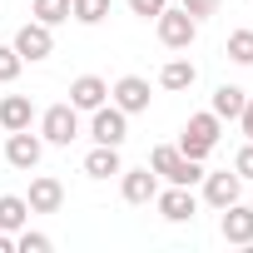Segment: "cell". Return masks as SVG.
Instances as JSON below:
<instances>
[{
	"instance_id": "obj_15",
	"label": "cell",
	"mask_w": 253,
	"mask_h": 253,
	"mask_svg": "<svg viewBox=\"0 0 253 253\" xmlns=\"http://www.w3.org/2000/svg\"><path fill=\"white\" fill-rule=\"evenodd\" d=\"M30 119H35V104H30V94H5L0 99V129H30Z\"/></svg>"
},
{
	"instance_id": "obj_25",
	"label": "cell",
	"mask_w": 253,
	"mask_h": 253,
	"mask_svg": "<svg viewBox=\"0 0 253 253\" xmlns=\"http://www.w3.org/2000/svg\"><path fill=\"white\" fill-rule=\"evenodd\" d=\"M233 174H238V179H253V139L233 154Z\"/></svg>"
},
{
	"instance_id": "obj_27",
	"label": "cell",
	"mask_w": 253,
	"mask_h": 253,
	"mask_svg": "<svg viewBox=\"0 0 253 253\" xmlns=\"http://www.w3.org/2000/svg\"><path fill=\"white\" fill-rule=\"evenodd\" d=\"M164 5H169V0H129V10H134V15H144V20H154Z\"/></svg>"
},
{
	"instance_id": "obj_28",
	"label": "cell",
	"mask_w": 253,
	"mask_h": 253,
	"mask_svg": "<svg viewBox=\"0 0 253 253\" xmlns=\"http://www.w3.org/2000/svg\"><path fill=\"white\" fill-rule=\"evenodd\" d=\"M238 124H243V134H248V139H253V99H248V104H243V114H238Z\"/></svg>"
},
{
	"instance_id": "obj_1",
	"label": "cell",
	"mask_w": 253,
	"mask_h": 253,
	"mask_svg": "<svg viewBox=\"0 0 253 253\" xmlns=\"http://www.w3.org/2000/svg\"><path fill=\"white\" fill-rule=\"evenodd\" d=\"M149 169H154L164 184H184V189H194V184L204 179V159H189L179 144H159V149L149 154Z\"/></svg>"
},
{
	"instance_id": "obj_11",
	"label": "cell",
	"mask_w": 253,
	"mask_h": 253,
	"mask_svg": "<svg viewBox=\"0 0 253 253\" xmlns=\"http://www.w3.org/2000/svg\"><path fill=\"white\" fill-rule=\"evenodd\" d=\"M199 184H204V199H209L213 209H228V204H238V194H243V179H238L233 169H223V174H204Z\"/></svg>"
},
{
	"instance_id": "obj_7",
	"label": "cell",
	"mask_w": 253,
	"mask_h": 253,
	"mask_svg": "<svg viewBox=\"0 0 253 253\" xmlns=\"http://www.w3.org/2000/svg\"><path fill=\"white\" fill-rule=\"evenodd\" d=\"M40 154H45V139H40V134H30V129H10V134H5V159H10V169H35Z\"/></svg>"
},
{
	"instance_id": "obj_13",
	"label": "cell",
	"mask_w": 253,
	"mask_h": 253,
	"mask_svg": "<svg viewBox=\"0 0 253 253\" xmlns=\"http://www.w3.org/2000/svg\"><path fill=\"white\" fill-rule=\"evenodd\" d=\"M218 233L228 238V243H253V209H243V204H228L223 209V218H218Z\"/></svg>"
},
{
	"instance_id": "obj_3",
	"label": "cell",
	"mask_w": 253,
	"mask_h": 253,
	"mask_svg": "<svg viewBox=\"0 0 253 253\" xmlns=\"http://www.w3.org/2000/svg\"><path fill=\"white\" fill-rule=\"evenodd\" d=\"M154 30H159V45H169V50H189L194 45V35H199V20L179 5H164L159 15H154Z\"/></svg>"
},
{
	"instance_id": "obj_18",
	"label": "cell",
	"mask_w": 253,
	"mask_h": 253,
	"mask_svg": "<svg viewBox=\"0 0 253 253\" xmlns=\"http://www.w3.org/2000/svg\"><path fill=\"white\" fill-rule=\"evenodd\" d=\"M243 104H248V94H243L238 84H218V89H213V114H218V119H238Z\"/></svg>"
},
{
	"instance_id": "obj_9",
	"label": "cell",
	"mask_w": 253,
	"mask_h": 253,
	"mask_svg": "<svg viewBox=\"0 0 253 253\" xmlns=\"http://www.w3.org/2000/svg\"><path fill=\"white\" fill-rule=\"evenodd\" d=\"M119 194H124V204H154V194H159V174L144 164V169H119Z\"/></svg>"
},
{
	"instance_id": "obj_10",
	"label": "cell",
	"mask_w": 253,
	"mask_h": 253,
	"mask_svg": "<svg viewBox=\"0 0 253 253\" xmlns=\"http://www.w3.org/2000/svg\"><path fill=\"white\" fill-rule=\"evenodd\" d=\"M114 104L124 109V114H144L149 109V80L144 75H124V80H114Z\"/></svg>"
},
{
	"instance_id": "obj_22",
	"label": "cell",
	"mask_w": 253,
	"mask_h": 253,
	"mask_svg": "<svg viewBox=\"0 0 253 253\" xmlns=\"http://www.w3.org/2000/svg\"><path fill=\"white\" fill-rule=\"evenodd\" d=\"M223 50H228V60H233V65H253V30H233Z\"/></svg>"
},
{
	"instance_id": "obj_12",
	"label": "cell",
	"mask_w": 253,
	"mask_h": 253,
	"mask_svg": "<svg viewBox=\"0 0 253 253\" xmlns=\"http://www.w3.org/2000/svg\"><path fill=\"white\" fill-rule=\"evenodd\" d=\"M25 204H30V213H60V204H65V184L50 179V174H40V179H30Z\"/></svg>"
},
{
	"instance_id": "obj_2",
	"label": "cell",
	"mask_w": 253,
	"mask_h": 253,
	"mask_svg": "<svg viewBox=\"0 0 253 253\" xmlns=\"http://www.w3.org/2000/svg\"><path fill=\"white\" fill-rule=\"evenodd\" d=\"M218 129H223V119H218L213 109H204V114H189L184 134H179V149H184L189 159H209V154H213V144H218Z\"/></svg>"
},
{
	"instance_id": "obj_8",
	"label": "cell",
	"mask_w": 253,
	"mask_h": 253,
	"mask_svg": "<svg viewBox=\"0 0 253 253\" xmlns=\"http://www.w3.org/2000/svg\"><path fill=\"white\" fill-rule=\"evenodd\" d=\"M154 204H159V213H164L169 223H189V218L199 213V199H194V189H184V184L159 189V194H154Z\"/></svg>"
},
{
	"instance_id": "obj_26",
	"label": "cell",
	"mask_w": 253,
	"mask_h": 253,
	"mask_svg": "<svg viewBox=\"0 0 253 253\" xmlns=\"http://www.w3.org/2000/svg\"><path fill=\"white\" fill-rule=\"evenodd\" d=\"M184 10L194 20H209V15H218V0H184Z\"/></svg>"
},
{
	"instance_id": "obj_20",
	"label": "cell",
	"mask_w": 253,
	"mask_h": 253,
	"mask_svg": "<svg viewBox=\"0 0 253 253\" xmlns=\"http://www.w3.org/2000/svg\"><path fill=\"white\" fill-rule=\"evenodd\" d=\"M109 15V0H70V20H80V25H99Z\"/></svg>"
},
{
	"instance_id": "obj_21",
	"label": "cell",
	"mask_w": 253,
	"mask_h": 253,
	"mask_svg": "<svg viewBox=\"0 0 253 253\" xmlns=\"http://www.w3.org/2000/svg\"><path fill=\"white\" fill-rule=\"evenodd\" d=\"M35 20L50 25V30L65 25V20H70V0H35Z\"/></svg>"
},
{
	"instance_id": "obj_4",
	"label": "cell",
	"mask_w": 253,
	"mask_h": 253,
	"mask_svg": "<svg viewBox=\"0 0 253 253\" xmlns=\"http://www.w3.org/2000/svg\"><path fill=\"white\" fill-rule=\"evenodd\" d=\"M40 139L70 149V144L80 139V109H75V104H50V109L40 114Z\"/></svg>"
},
{
	"instance_id": "obj_14",
	"label": "cell",
	"mask_w": 253,
	"mask_h": 253,
	"mask_svg": "<svg viewBox=\"0 0 253 253\" xmlns=\"http://www.w3.org/2000/svg\"><path fill=\"white\" fill-rule=\"evenodd\" d=\"M104 99H109V84H104L99 75H80V80L70 84V104H75V109H84V114H89V109H99Z\"/></svg>"
},
{
	"instance_id": "obj_24",
	"label": "cell",
	"mask_w": 253,
	"mask_h": 253,
	"mask_svg": "<svg viewBox=\"0 0 253 253\" xmlns=\"http://www.w3.org/2000/svg\"><path fill=\"white\" fill-rule=\"evenodd\" d=\"M15 248H20V253H50V233H30V228H20V233H15Z\"/></svg>"
},
{
	"instance_id": "obj_23",
	"label": "cell",
	"mask_w": 253,
	"mask_h": 253,
	"mask_svg": "<svg viewBox=\"0 0 253 253\" xmlns=\"http://www.w3.org/2000/svg\"><path fill=\"white\" fill-rule=\"evenodd\" d=\"M20 70H25V60L15 55V45H0V84H15Z\"/></svg>"
},
{
	"instance_id": "obj_5",
	"label": "cell",
	"mask_w": 253,
	"mask_h": 253,
	"mask_svg": "<svg viewBox=\"0 0 253 253\" xmlns=\"http://www.w3.org/2000/svg\"><path fill=\"white\" fill-rule=\"evenodd\" d=\"M89 134H94V144H124L129 139V114H124L119 104H99V109H89Z\"/></svg>"
},
{
	"instance_id": "obj_17",
	"label": "cell",
	"mask_w": 253,
	"mask_h": 253,
	"mask_svg": "<svg viewBox=\"0 0 253 253\" xmlns=\"http://www.w3.org/2000/svg\"><path fill=\"white\" fill-rule=\"evenodd\" d=\"M25 218H30V204H25L20 194H0V228H5V233H20Z\"/></svg>"
},
{
	"instance_id": "obj_19",
	"label": "cell",
	"mask_w": 253,
	"mask_h": 253,
	"mask_svg": "<svg viewBox=\"0 0 253 253\" xmlns=\"http://www.w3.org/2000/svg\"><path fill=\"white\" fill-rule=\"evenodd\" d=\"M194 80H199L194 60H169V65L159 70V84H164V89H189Z\"/></svg>"
},
{
	"instance_id": "obj_6",
	"label": "cell",
	"mask_w": 253,
	"mask_h": 253,
	"mask_svg": "<svg viewBox=\"0 0 253 253\" xmlns=\"http://www.w3.org/2000/svg\"><path fill=\"white\" fill-rule=\"evenodd\" d=\"M15 55L20 60H45V55H55V35H50V25H40V20H30V25H20L15 30Z\"/></svg>"
},
{
	"instance_id": "obj_16",
	"label": "cell",
	"mask_w": 253,
	"mask_h": 253,
	"mask_svg": "<svg viewBox=\"0 0 253 253\" xmlns=\"http://www.w3.org/2000/svg\"><path fill=\"white\" fill-rule=\"evenodd\" d=\"M124 164H119V149L114 144H94L89 154H84V174L89 179H109V174H119Z\"/></svg>"
}]
</instances>
